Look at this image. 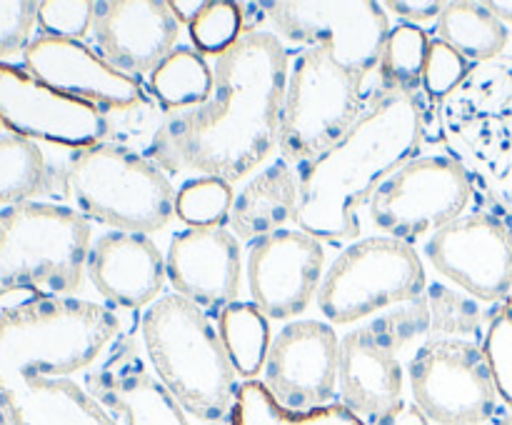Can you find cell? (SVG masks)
Wrapping results in <instances>:
<instances>
[{
	"label": "cell",
	"instance_id": "6da1fadb",
	"mask_svg": "<svg viewBox=\"0 0 512 425\" xmlns=\"http://www.w3.org/2000/svg\"><path fill=\"white\" fill-rule=\"evenodd\" d=\"M290 55L270 30H250L213 65V95L165 118L150 158L173 175L248 180L280 145Z\"/></svg>",
	"mask_w": 512,
	"mask_h": 425
},
{
	"label": "cell",
	"instance_id": "7a4b0ae2",
	"mask_svg": "<svg viewBox=\"0 0 512 425\" xmlns=\"http://www.w3.org/2000/svg\"><path fill=\"white\" fill-rule=\"evenodd\" d=\"M420 90L383 88L343 138L298 168L295 225L323 245L358 238L360 210L375 190L420 153L428 133Z\"/></svg>",
	"mask_w": 512,
	"mask_h": 425
},
{
	"label": "cell",
	"instance_id": "3957f363",
	"mask_svg": "<svg viewBox=\"0 0 512 425\" xmlns=\"http://www.w3.org/2000/svg\"><path fill=\"white\" fill-rule=\"evenodd\" d=\"M120 335V315L93 300L45 295L10 305L0 310V390L90 370Z\"/></svg>",
	"mask_w": 512,
	"mask_h": 425
},
{
	"label": "cell",
	"instance_id": "277c9868",
	"mask_svg": "<svg viewBox=\"0 0 512 425\" xmlns=\"http://www.w3.org/2000/svg\"><path fill=\"white\" fill-rule=\"evenodd\" d=\"M430 115L475 193L512 220V55L470 65L463 83Z\"/></svg>",
	"mask_w": 512,
	"mask_h": 425
},
{
	"label": "cell",
	"instance_id": "5b68a950",
	"mask_svg": "<svg viewBox=\"0 0 512 425\" xmlns=\"http://www.w3.org/2000/svg\"><path fill=\"white\" fill-rule=\"evenodd\" d=\"M140 343L185 413L210 425L230 423L238 373L205 310L178 293L163 295L140 318Z\"/></svg>",
	"mask_w": 512,
	"mask_h": 425
},
{
	"label": "cell",
	"instance_id": "8992f818",
	"mask_svg": "<svg viewBox=\"0 0 512 425\" xmlns=\"http://www.w3.org/2000/svg\"><path fill=\"white\" fill-rule=\"evenodd\" d=\"M93 233L73 208L18 200L0 208V298L28 290L35 298L70 295L83 285Z\"/></svg>",
	"mask_w": 512,
	"mask_h": 425
},
{
	"label": "cell",
	"instance_id": "52a82bcc",
	"mask_svg": "<svg viewBox=\"0 0 512 425\" xmlns=\"http://www.w3.org/2000/svg\"><path fill=\"white\" fill-rule=\"evenodd\" d=\"M63 195L85 220L150 235L168 228L178 190L168 173L133 148L98 143L65 160Z\"/></svg>",
	"mask_w": 512,
	"mask_h": 425
},
{
	"label": "cell",
	"instance_id": "ba28073f",
	"mask_svg": "<svg viewBox=\"0 0 512 425\" xmlns=\"http://www.w3.org/2000/svg\"><path fill=\"white\" fill-rule=\"evenodd\" d=\"M365 78L328 48H305L290 60L285 83L280 158L295 170L343 138L368 108Z\"/></svg>",
	"mask_w": 512,
	"mask_h": 425
},
{
	"label": "cell",
	"instance_id": "9c48e42d",
	"mask_svg": "<svg viewBox=\"0 0 512 425\" xmlns=\"http://www.w3.org/2000/svg\"><path fill=\"white\" fill-rule=\"evenodd\" d=\"M428 288L425 263L413 245L373 235L350 243L325 270L318 310L330 325H353L415 303Z\"/></svg>",
	"mask_w": 512,
	"mask_h": 425
},
{
	"label": "cell",
	"instance_id": "30bf717a",
	"mask_svg": "<svg viewBox=\"0 0 512 425\" xmlns=\"http://www.w3.org/2000/svg\"><path fill=\"white\" fill-rule=\"evenodd\" d=\"M425 298L380 313L340 338L338 390L343 405L370 423L403 400L405 370L398 353L428 335Z\"/></svg>",
	"mask_w": 512,
	"mask_h": 425
},
{
	"label": "cell",
	"instance_id": "8fae6325",
	"mask_svg": "<svg viewBox=\"0 0 512 425\" xmlns=\"http://www.w3.org/2000/svg\"><path fill=\"white\" fill-rule=\"evenodd\" d=\"M475 185L468 173L443 155H415L373 193L368 218L385 238L415 245L468 213Z\"/></svg>",
	"mask_w": 512,
	"mask_h": 425
},
{
	"label": "cell",
	"instance_id": "7c38bea8",
	"mask_svg": "<svg viewBox=\"0 0 512 425\" xmlns=\"http://www.w3.org/2000/svg\"><path fill=\"white\" fill-rule=\"evenodd\" d=\"M270 33L283 43L328 48L345 68L368 78L380 68L390 20L383 3L373 0H278L260 3Z\"/></svg>",
	"mask_w": 512,
	"mask_h": 425
},
{
	"label": "cell",
	"instance_id": "4fadbf2b",
	"mask_svg": "<svg viewBox=\"0 0 512 425\" xmlns=\"http://www.w3.org/2000/svg\"><path fill=\"white\" fill-rule=\"evenodd\" d=\"M408 380L430 423L483 425L498 408L483 345L473 340H425L410 358Z\"/></svg>",
	"mask_w": 512,
	"mask_h": 425
},
{
	"label": "cell",
	"instance_id": "5bb4252c",
	"mask_svg": "<svg viewBox=\"0 0 512 425\" xmlns=\"http://www.w3.org/2000/svg\"><path fill=\"white\" fill-rule=\"evenodd\" d=\"M430 268L478 303L512 293V223L495 208H475L423 243Z\"/></svg>",
	"mask_w": 512,
	"mask_h": 425
},
{
	"label": "cell",
	"instance_id": "9a60e30c",
	"mask_svg": "<svg viewBox=\"0 0 512 425\" xmlns=\"http://www.w3.org/2000/svg\"><path fill=\"white\" fill-rule=\"evenodd\" d=\"M0 128L33 143L85 150L108 143V115L85 100L40 83L13 63H0Z\"/></svg>",
	"mask_w": 512,
	"mask_h": 425
},
{
	"label": "cell",
	"instance_id": "2e32d148",
	"mask_svg": "<svg viewBox=\"0 0 512 425\" xmlns=\"http://www.w3.org/2000/svg\"><path fill=\"white\" fill-rule=\"evenodd\" d=\"M340 340L323 320H290L273 335L263 380L270 395L295 413L330 405L338 393Z\"/></svg>",
	"mask_w": 512,
	"mask_h": 425
},
{
	"label": "cell",
	"instance_id": "e0dca14e",
	"mask_svg": "<svg viewBox=\"0 0 512 425\" xmlns=\"http://www.w3.org/2000/svg\"><path fill=\"white\" fill-rule=\"evenodd\" d=\"M325 248L300 228H285L250 243L245 280L253 303L268 320H298L318 298Z\"/></svg>",
	"mask_w": 512,
	"mask_h": 425
},
{
	"label": "cell",
	"instance_id": "ac0fdd59",
	"mask_svg": "<svg viewBox=\"0 0 512 425\" xmlns=\"http://www.w3.org/2000/svg\"><path fill=\"white\" fill-rule=\"evenodd\" d=\"M133 333H123L85 373L83 388L118 425H190Z\"/></svg>",
	"mask_w": 512,
	"mask_h": 425
},
{
	"label": "cell",
	"instance_id": "d6986e66",
	"mask_svg": "<svg viewBox=\"0 0 512 425\" xmlns=\"http://www.w3.org/2000/svg\"><path fill=\"white\" fill-rule=\"evenodd\" d=\"M25 70L65 95L85 100L108 113H135L145 105L138 78L120 73L80 40L38 35L23 53Z\"/></svg>",
	"mask_w": 512,
	"mask_h": 425
},
{
	"label": "cell",
	"instance_id": "ffe728a7",
	"mask_svg": "<svg viewBox=\"0 0 512 425\" xmlns=\"http://www.w3.org/2000/svg\"><path fill=\"white\" fill-rule=\"evenodd\" d=\"M90 35L100 58L140 78L178 48L180 23L165 0H100Z\"/></svg>",
	"mask_w": 512,
	"mask_h": 425
},
{
	"label": "cell",
	"instance_id": "44dd1931",
	"mask_svg": "<svg viewBox=\"0 0 512 425\" xmlns=\"http://www.w3.org/2000/svg\"><path fill=\"white\" fill-rule=\"evenodd\" d=\"M168 280L178 295L220 315L243 290V248L228 228H185L170 238Z\"/></svg>",
	"mask_w": 512,
	"mask_h": 425
},
{
	"label": "cell",
	"instance_id": "7402d4cb",
	"mask_svg": "<svg viewBox=\"0 0 512 425\" xmlns=\"http://www.w3.org/2000/svg\"><path fill=\"white\" fill-rule=\"evenodd\" d=\"M85 275L113 308L148 310L163 298L168 265L150 235L110 230L90 245Z\"/></svg>",
	"mask_w": 512,
	"mask_h": 425
},
{
	"label": "cell",
	"instance_id": "603a6c76",
	"mask_svg": "<svg viewBox=\"0 0 512 425\" xmlns=\"http://www.w3.org/2000/svg\"><path fill=\"white\" fill-rule=\"evenodd\" d=\"M10 425H118L73 378H25L0 390Z\"/></svg>",
	"mask_w": 512,
	"mask_h": 425
},
{
	"label": "cell",
	"instance_id": "cb8c5ba5",
	"mask_svg": "<svg viewBox=\"0 0 512 425\" xmlns=\"http://www.w3.org/2000/svg\"><path fill=\"white\" fill-rule=\"evenodd\" d=\"M298 210V170L275 158L250 175L235 193L228 228L240 243H255L295 223Z\"/></svg>",
	"mask_w": 512,
	"mask_h": 425
},
{
	"label": "cell",
	"instance_id": "d4e9b609",
	"mask_svg": "<svg viewBox=\"0 0 512 425\" xmlns=\"http://www.w3.org/2000/svg\"><path fill=\"white\" fill-rule=\"evenodd\" d=\"M65 165L55 168L43 148L33 140L0 133V208L18 200L63 193Z\"/></svg>",
	"mask_w": 512,
	"mask_h": 425
},
{
	"label": "cell",
	"instance_id": "484cf974",
	"mask_svg": "<svg viewBox=\"0 0 512 425\" xmlns=\"http://www.w3.org/2000/svg\"><path fill=\"white\" fill-rule=\"evenodd\" d=\"M435 38L458 50L470 65L500 58L508 45V28L495 18L485 3L453 0L443 5L435 20Z\"/></svg>",
	"mask_w": 512,
	"mask_h": 425
},
{
	"label": "cell",
	"instance_id": "4316f807",
	"mask_svg": "<svg viewBox=\"0 0 512 425\" xmlns=\"http://www.w3.org/2000/svg\"><path fill=\"white\" fill-rule=\"evenodd\" d=\"M150 90L170 115L198 108L213 95V68L195 48H178L150 73Z\"/></svg>",
	"mask_w": 512,
	"mask_h": 425
},
{
	"label": "cell",
	"instance_id": "83f0119b",
	"mask_svg": "<svg viewBox=\"0 0 512 425\" xmlns=\"http://www.w3.org/2000/svg\"><path fill=\"white\" fill-rule=\"evenodd\" d=\"M230 425H368L348 405L330 403L323 408L295 413L283 408L258 380H245L238 388Z\"/></svg>",
	"mask_w": 512,
	"mask_h": 425
},
{
	"label": "cell",
	"instance_id": "f1b7e54d",
	"mask_svg": "<svg viewBox=\"0 0 512 425\" xmlns=\"http://www.w3.org/2000/svg\"><path fill=\"white\" fill-rule=\"evenodd\" d=\"M218 333L235 373L248 380L258 378L273 343L268 315L255 303L238 300L218 315Z\"/></svg>",
	"mask_w": 512,
	"mask_h": 425
},
{
	"label": "cell",
	"instance_id": "f546056e",
	"mask_svg": "<svg viewBox=\"0 0 512 425\" xmlns=\"http://www.w3.org/2000/svg\"><path fill=\"white\" fill-rule=\"evenodd\" d=\"M428 305V340H465L483 328L480 303L448 280H433L423 293Z\"/></svg>",
	"mask_w": 512,
	"mask_h": 425
},
{
	"label": "cell",
	"instance_id": "4dcf8cb0",
	"mask_svg": "<svg viewBox=\"0 0 512 425\" xmlns=\"http://www.w3.org/2000/svg\"><path fill=\"white\" fill-rule=\"evenodd\" d=\"M430 40L418 25L400 23L390 30L385 40L383 58H380V78L383 88L418 90L423 83L425 58H428Z\"/></svg>",
	"mask_w": 512,
	"mask_h": 425
},
{
	"label": "cell",
	"instance_id": "1f68e13d",
	"mask_svg": "<svg viewBox=\"0 0 512 425\" xmlns=\"http://www.w3.org/2000/svg\"><path fill=\"white\" fill-rule=\"evenodd\" d=\"M233 185L218 178H193L178 190L175 215L188 228H223L233 208Z\"/></svg>",
	"mask_w": 512,
	"mask_h": 425
},
{
	"label": "cell",
	"instance_id": "d6a6232c",
	"mask_svg": "<svg viewBox=\"0 0 512 425\" xmlns=\"http://www.w3.org/2000/svg\"><path fill=\"white\" fill-rule=\"evenodd\" d=\"M188 28L198 53L220 58L243 38L248 23H245L243 5L230 0H210Z\"/></svg>",
	"mask_w": 512,
	"mask_h": 425
},
{
	"label": "cell",
	"instance_id": "836d02e7",
	"mask_svg": "<svg viewBox=\"0 0 512 425\" xmlns=\"http://www.w3.org/2000/svg\"><path fill=\"white\" fill-rule=\"evenodd\" d=\"M95 3L93 0H43L38 3V25L50 38L80 40L93 30Z\"/></svg>",
	"mask_w": 512,
	"mask_h": 425
},
{
	"label": "cell",
	"instance_id": "e575fe53",
	"mask_svg": "<svg viewBox=\"0 0 512 425\" xmlns=\"http://www.w3.org/2000/svg\"><path fill=\"white\" fill-rule=\"evenodd\" d=\"M483 353L488 360L490 375H493L495 390L512 408V313L505 305L490 318Z\"/></svg>",
	"mask_w": 512,
	"mask_h": 425
},
{
	"label": "cell",
	"instance_id": "d590c367",
	"mask_svg": "<svg viewBox=\"0 0 512 425\" xmlns=\"http://www.w3.org/2000/svg\"><path fill=\"white\" fill-rule=\"evenodd\" d=\"M470 63L458 53V50L450 48L448 43L443 40H430L428 48V58H425V68H423V83L420 88L425 90L428 98H433L435 103L443 100L445 95L453 93L463 78L468 75Z\"/></svg>",
	"mask_w": 512,
	"mask_h": 425
},
{
	"label": "cell",
	"instance_id": "8d00e7d4",
	"mask_svg": "<svg viewBox=\"0 0 512 425\" xmlns=\"http://www.w3.org/2000/svg\"><path fill=\"white\" fill-rule=\"evenodd\" d=\"M38 25V3L33 0H0V63L25 53Z\"/></svg>",
	"mask_w": 512,
	"mask_h": 425
},
{
	"label": "cell",
	"instance_id": "74e56055",
	"mask_svg": "<svg viewBox=\"0 0 512 425\" xmlns=\"http://www.w3.org/2000/svg\"><path fill=\"white\" fill-rule=\"evenodd\" d=\"M443 5L445 3H440V0H388V3H383V8L403 18L408 25H418L425 20H438V15L443 13Z\"/></svg>",
	"mask_w": 512,
	"mask_h": 425
},
{
	"label": "cell",
	"instance_id": "f35d334b",
	"mask_svg": "<svg viewBox=\"0 0 512 425\" xmlns=\"http://www.w3.org/2000/svg\"><path fill=\"white\" fill-rule=\"evenodd\" d=\"M373 425H430L428 415L415 405V400H400L395 408H390L388 413L380 415Z\"/></svg>",
	"mask_w": 512,
	"mask_h": 425
},
{
	"label": "cell",
	"instance_id": "ab89813d",
	"mask_svg": "<svg viewBox=\"0 0 512 425\" xmlns=\"http://www.w3.org/2000/svg\"><path fill=\"white\" fill-rule=\"evenodd\" d=\"M203 8H205L203 0H190V3H185V0H175V3H170V10H173V15L178 18V23H188V25L198 18V13Z\"/></svg>",
	"mask_w": 512,
	"mask_h": 425
},
{
	"label": "cell",
	"instance_id": "60d3db41",
	"mask_svg": "<svg viewBox=\"0 0 512 425\" xmlns=\"http://www.w3.org/2000/svg\"><path fill=\"white\" fill-rule=\"evenodd\" d=\"M485 5L500 23H512V0H488Z\"/></svg>",
	"mask_w": 512,
	"mask_h": 425
},
{
	"label": "cell",
	"instance_id": "b9f144b4",
	"mask_svg": "<svg viewBox=\"0 0 512 425\" xmlns=\"http://www.w3.org/2000/svg\"><path fill=\"white\" fill-rule=\"evenodd\" d=\"M495 425H512V413H508V415H503V418L498 420V423Z\"/></svg>",
	"mask_w": 512,
	"mask_h": 425
},
{
	"label": "cell",
	"instance_id": "7bdbcfd3",
	"mask_svg": "<svg viewBox=\"0 0 512 425\" xmlns=\"http://www.w3.org/2000/svg\"><path fill=\"white\" fill-rule=\"evenodd\" d=\"M0 425H10V420H8V415H5L3 405H0Z\"/></svg>",
	"mask_w": 512,
	"mask_h": 425
},
{
	"label": "cell",
	"instance_id": "ee69618b",
	"mask_svg": "<svg viewBox=\"0 0 512 425\" xmlns=\"http://www.w3.org/2000/svg\"><path fill=\"white\" fill-rule=\"evenodd\" d=\"M505 308H508V310H510V313H512V293L508 295V300H505Z\"/></svg>",
	"mask_w": 512,
	"mask_h": 425
}]
</instances>
